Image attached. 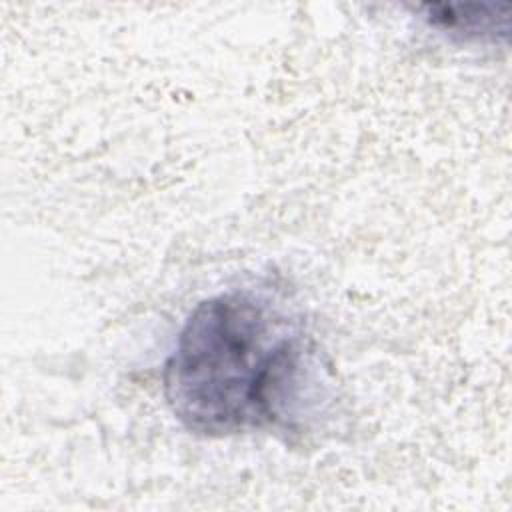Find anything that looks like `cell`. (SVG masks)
Returning <instances> with one entry per match:
<instances>
[{"mask_svg":"<svg viewBox=\"0 0 512 512\" xmlns=\"http://www.w3.org/2000/svg\"><path fill=\"white\" fill-rule=\"evenodd\" d=\"M318 346L282 298L234 288L196 304L162 372L164 398L194 434L298 432L322 398Z\"/></svg>","mask_w":512,"mask_h":512,"instance_id":"cell-1","label":"cell"},{"mask_svg":"<svg viewBox=\"0 0 512 512\" xmlns=\"http://www.w3.org/2000/svg\"><path fill=\"white\" fill-rule=\"evenodd\" d=\"M498 6H450V4H426L424 20L430 28L460 38L464 42L498 40V34L506 36L508 16H498Z\"/></svg>","mask_w":512,"mask_h":512,"instance_id":"cell-2","label":"cell"}]
</instances>
